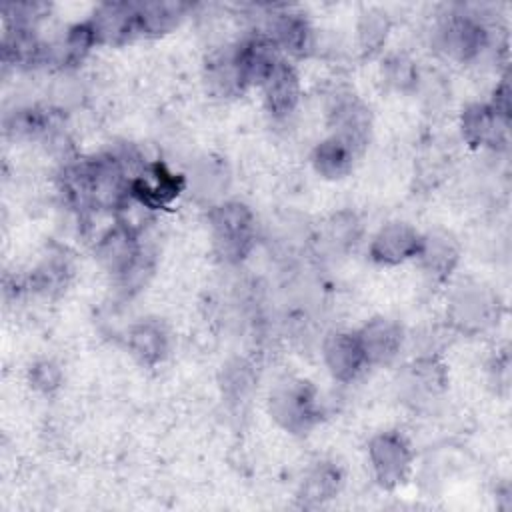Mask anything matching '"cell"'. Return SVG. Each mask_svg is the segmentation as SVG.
I'll list each match as a JSON object with an SVG mask.
<instances>
[{"instance_id": "1", "label": "cell", "mask_w": 512, "mask_h": 512, "mask_svg": "<svg viewBox=\"0 0 512 512\" xmlns=\"http://www.w3.org/2000/svg\"><path fill=\"white\" fill-rule=\"evenodd\" d=\"M494 30L476 6H452L440 14L432 28V46L444 58L470 64L480 60L494 44Z\"/></svg>"}, {"instance_id": "2", "label": "cell", "mask_w": 512, "mask_h": 512, "mask_svg": "<svg viewBox=\"0 0 512 512\" xmlns=\"http://www.w3.org/2000/svg\"><path fill=\"white\" fill-rule=\"evenodd\" d=\"M214 254L226 264H240L256 246V216L242 200H222L208 208Z\"/></svg>"}, {"instance_id": "3", "label": "cell", "mask_w": 512, "mask_h": 512, "mask_svg": "<svg viewBox=\"0 0 512 512\" xmlns=\"http://www.w3.org/2000/svg\"><path fill=\"white\" fill-rule=\"evenodd\" d=\"M268 414L284 432L304 436L322 418L320 394L316 386L306 378H280L270 388Z\"/></svg>"}, {"instance_id": "4", "label": "cell", "mask_w": 512, "mask_h": 512, "mask_svg": "<svg viewBox=\"0 0 512 512\" xmlns=\"http://www.w3.org/2000/svg\"><path fill=\"white\" fill-rule=\"evenodd\" d=\"M500 314V296L480 282H460L448 296L446 320L458 334L478 336L488 332L498 324Z\"/></svg>"}, {"instance_id": "5", "label": "cell", "mask_w": 512, "mask_h": 512, "mask_svg": "<svg viewBox=\"0 0 512 512\" xmlns=\"http://www.w3.org/2000/svg\"><path fill=\"white\" fill-rule=\"evenodd\" d=\"M368 464L376 484L384 490L402 486L414 466V450L410 440L398 430L376 432L366 444Z\"/></svg>"}, {"instance_id": "6", "label": "cell", "mask_w": 512, "mask_h": 512, "mask_svg": "<svg viewBox=\"0 0 512 512\" xmlns=\"http://www.w3.org/2000/svg\"><path fill=\"white\" fill-rule=\"evenodd\" d=\"M326 124L332 136L350 144L358 156L368 148L372 136V112L368 104L348 88H338L326 104Z\"/></svg>"}, {"instance_id": "7", "label": "cell", "mask_w": 512, "mask_h": 512, "mask_svg": "<svg viewBox=\"0 0 512 512\" xmlns=\"http://www.w3.org/2000/svg\"><path fill=\"white\" fill-rule=\"evenodd\" d=\"M258 30H262L284 56L306 58L316 50V32L306 14L296 8L268 6L266 22Z\"/></svg>"}, {"instance_id": "8", "label": "cell", "mask_w": 512, "mask_h": 512, "mask_svg": "<svg viewBox=\"0 0 512 512\" xmlns=\"http://www.w3.org/2000/svg\"><path fill=\"white\" fill-rule=\"evenodd\" d=\"M186 190V174L174 172L162 160H148L130 178V198L156 212L168 208Z\"/></svg>"}, {"instance_id": "9", "label": "cell", "mask_w": 512, "mask_h": 512, "mask_svg": "<svg viewBox=\"0 0 512 512\" xmlns=\"http://www.w3.org/2000/svg\"><path fill=\"white\" fill-rule=\"evenodd\" d=\"M144 250L142 234L114 220V224L96 238L94 258L114 282H120L142 258Z\"/></svg>"}, {"instance_id": "10", "label": "cell", "mask_w": 512, "mask_h": 512, "mask_svg": "<svg viewBox=\"0 0 512 512\" xmlns=\"http://www.w3.org/2000/svg\"><path fill=\"white\" fill-rule=\"evenodd\" d=\"M458 128L464 144L474 150L504 152L508 148L510 120L502 118L488 102H470L462 108Z\"/></svg>"}, {"instance_id": "11", "label": "cell", "mask_w": 512, "mask_h": 512, "mask_svg": "<svg viewBox=\"0 0 512 512\" xmlns=\"http://www.w3.org/2000/svg\"><path fill=\"white\" fill-rule=\"evenodd\" d=\"M202 82L206 92L220 100L238 98L248 90L238 62L236 42L222 44L206 54L202 64Z\"/></svg>"}, {"instance_id": "12", "label": "cell", "mask_w": 512, "mask_h": 512, "mask_svg": "<svg viewBox=\"0 0 512 512\" xmlns=\"http://www.w3.org/2000/svg\"><path fill=\"white\" fill-rule=\"evenodd\" d=\"M398 384L406 402L414 406H426L446 392L448 372L438 356L424 354L404 366Z\"/></svg>"}, {"instance_id": "13", "label": "cell", "mask_w": 512, "mask_h": 512, "mask_svg": "<svg viewBox=\"0 0 512 512\" xmlns=\"http://www.w3.org/2000/svg\"><path fill=\"white\" fill-rule=\"evenodd\" d=\"M422 232L404 220L382 224L368 242V256L380 266H398L414 260L420 250Z\"/></svg>"}, {"instance_id": "14", "label": "cell", "mask_w": 512, "mask_h": 512, "mask_svg": "<svg viewBox=\"0 0 512 512\" xmlns=\"http://www.w3.org/2000/svg\"><path fill=\"white\" fill-rule=\"evenodd\" d=\"M322 362L340 384L354 382L366 368V356L356 330H332L322 340Z\"/></svg>"}, {"instance_id": "15", "label": "cell", "mask_w": 512, "mask_h": 512, "mask_svg": "<svg viewBox=\"0 0 512 512\" xmlns=\"http://www.w3.org/2000/svg\"><path fill=\"white\" fill-rule=\"evenodd\" d=\"M96 46H122L138 36L136 2H102L86 18Z\"/></svg>"}, {"instance_id": "16", "label": "cell", "mask_w": 512, "mask_h": 512, "mask_svg": "<svg viewBox=\"0 0 512 512\" xmlns=\"http://www.w3.org/2000/svg\"><path fill=\"white\" fill-rule=\"evenodd\" d=\"M462 246L458 238L446 228H432L422 234L416 262L426 278L432 282H446L458 268Z\"/></svg>"}, {"instance_id": "17", "label": "cell", "mask_w": 512, "mask_h": 512, "mask_svg": "<svg viewBox=\"0 0 512 512\" xmlns=\"http://www.w3.org/2000/svg\"><path fill=\"white\" fill-rule=\"evenodd\" d=\"M358 340L362 344L368 366H388L392 364L404 348L406 332L402 324L388 316H374L366 320L358 330Z\"/></svg>"}, {"instance_id": "18", "label": "cell", "mask_w": 512, "mask_h": 512, "mask_svg": "<svg viewBox=\"0 0 512 512\" xmlns=\"http://www.w3.org/2000/svg\"><path fill=\"white\" fill-rule=\"evenodd\" d=\"M64 130V110L54 104L18 106L4 116V134L10 140H48Z\"/></svg>"}, {"instance_id": "19", "label": "cell", "mask_w": 512, "mask_h": 512, "mask_svg": "<svg viewBox=\"0 0 512 512\" xmlns=\"http://www.w3.org/2000/svg\"><path fill=\"white\" fill-rule=\"evenodd\" d=\"M236 52L248 88L262 86L286 58L262 30H252L236 40Z\"/></svg>"}, {"instance_id": "20", "label": "cell", "mask_w": 512, "mask_h": 512, "mask_svg": "<svg viewBox=\"0 0 512 512\" xmlns=\"http://www.w3.org/2000/svg\"><path fill=\"white\" fill-rule=\"evenodd\" d=\"M260 88H262L264 110L276 122L288 120L296 112L302 100L300 76L288 58H284L276 66V70L268 76V80Z\"/></svg>"}, {"instance_id": "21", "label": "cell", "mask_w": 512, "mask_h": 512, "mask_svg": "<svg viewBox=\"0 0 512 512\" xmlns=\"http://www.w3.org/2000/svg\"><path fill=\"white\" fill-rule=\"evenodd\" d=\"M128 354L144 368L162 364L170 354V330L160 318H140L126 330Z\"/></svg>"}, {"instance_id": "22", "label": "cell", "mask_w": 512, "mask_h": 512, "mask_svg": "<svg viewBox=\"0 0 512 512\" xmlns=\"http://www.w3.org/2000/svg\"><path fill=\"white\" fill-rule=\"evenodd\" d=\"M230 168L224 158L214 154H204L196 158L186 174V190L194 196L196 202L206 208L226 200V192L230 188Z\"/></svg>"}, {"instance_id": "23", "label": "cell", "mask_w": 512, "mask_h": 512, "mask_svg": "<svg viewBox=\"0 0 512 512\" xmlns=\"http://www.w3.org/2000/svg\"><path fill=\"white\" fill-rule=\"evenodd\" d=\"M2 62L14 68H36L48 64V42L32 26H4Z\"/></svg>"}, {"instance_id": "24", "label": "cell", "mask_w": 512, "mask_h": 512, "mask_svg": "<svg viewBox=\"0 0 512 512\" xmlns=\"http://www.w3.org/2000/svg\"><path fill=\"white\" fill-rule=\"evenodd\" d=\"M344 486V472L332 460H318L312 464L296 490V502L302 508H318L340 494Z\"/></svg>"}, {"instance_id": "25", "label": "cell", "mask_w": 512, "mask_h": 512, "mask_svg": "<svg viewBox=\"0 0 512 512\" xmlns=\"http://www.w3.org/2000/svg\"><path fill=\"white\" fill-rule=\"evenodd\" d=\"M194 10V4L180 0H148L136 2L138 36L160 38L176 30Z\"/></svg>"}, {"instance_id": "26", "label": "cell", "mask_w": 512, "mask_h": 512, "mask_svg": "<svg viewBox=\"0 0 512 512\" xmlns=\"http://www.w3.org/2000/svg\"><path fill=\"white\" fill-rule=\"evenodd\" d=\"M72 274V256L64 248H50L48 254H44L42 260L26 276V284L28 290L52 298L68 288Z\"/></svg>"}, {"instance_id": "27", "label": "cell", "mask_w": 512, "mask_h": 512, "mask_svg": "<svg viewBox=\"0 0 512 512\" xmlns=\"http://www.w3.org/2000/svg\"><path fill=\"white\" fill-rule=\"evenodd\" d=\"M358 158V152L350 144L332 134L322 138L310 152L312 170L324 180H342L350 176Z\"/></svg>"}, {"instance_id": "28", "label": "cell", "mask_w": 512, "mask_h": 512, "mask_svg": "<svg viewBox=\"0 0 512 512\" xmlns=\"http://www.w3.org/2000/svg\"><path fill=\"white\" fill-rule=\"evenodd\" d=\"M258 384V374L246 358H232L220 370L222 398L232 410H244L252 400Z\"/></svg>"}, {"instance_id": "29", "label": "cell", "mask_w": 512, "mask_h": 512, "mask_svg": "<svg viewBox=\"0 0 512 512\" xmlns=\"http://www.w3.org/2000/svg\"><path fill=\"white\" fill-rule=\"evenodd\" d=\"M390 16L386 10L378 6L364 8L356 22V48L360 58H372L386 46V40L390 36Z\"/></svg>"}, {"instance_id": "30", "label": "cell", "mask_w": 512, "mask_h": 512, "mask_svg": "<svg viewBox=\"0 0 512 512\" xmlns=\"http://www.w3.org/2000/svg\"><path fill=\"white\" fill-rule=\"evenodd\" d=\"M364 236V224L354 210H338L324 222V240L336 252L354 250Z\"/></svg>"}, {"instance_id": "31", "label": "cell", "mask_w": 512, "mask_h": 512, "mask_svg": "<svg viewBox=\"0 0 512 512\" xmlns=\"http://www.w3.org/2000/svg\"><path fill=\"white\" fill-rule=\"evenodd\" d=\"M380 74L384 84L400 94L416 92L422 80L418 62L406 52H390L388 56H384Z\"/></svg>"}, {"instance_id": "32", "label": "cell", "mask_w": 512, "mask_h": 512, "mask_svg": "<svg viewBox=\"0 0 512 512\" xmlns=\"http://www.w3.org/2000/svg\"><path fill=\"white\" fill-rule=\"evenodd\" d=\"M26 378H28V384L32 390L48 396V394H54L62 386L64 370L52 358H38L28 366Z\"/></svg>"}, {"instance_id": "33", "label": "cell", "mask_w": 512, "mask_h": 512, "mask_svg": "<svg viewBox=\"0 0 512 512\" xmlns=\"http://www.w3.org/2000/svg\"><path fill=\"white\" fill-rule=\"evenodd\" d=\"M488 374H490V382L496 388L506 390L508 382H510V358H508V350H500L492 356L490 364H488Z\"/></svg>"}, {"instance_id": "34", "label": "cell", "mask_w": 512, "mask_h": 512, "mask_svg": "<svg viewBox=\"0 0 512 512\" xmlns=\"http://www.w3.org/2000/svg\"><path fill=\"white\" fill-rule=\"evenodd\" d=\"M488 104L506 120H510V82L508 74H502L500 80L496 82V88L492 90V96Z\"/></svg>"}]
</instances>
